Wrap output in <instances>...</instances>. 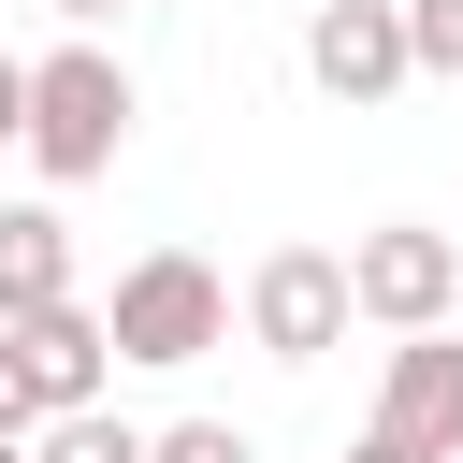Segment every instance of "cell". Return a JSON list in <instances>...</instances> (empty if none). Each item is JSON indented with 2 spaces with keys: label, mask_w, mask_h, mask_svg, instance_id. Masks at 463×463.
Here are the masks:
<instances>
[{
  "label": "cell",
  "mask_w": 463,
  "mask_h": 463,
  "mask_svg": "<svg viewBox=\"0 0 463 463\" xmlns=\"http://www.w3.org/2000/svg\"><path fill=\"white\" fill-rule=\"evenodd\" d=\"M376 434H405L420 463H463V347H449V333H405V347H391Z\"/></svg>",
  "instance_id": "cell-6"
},
{
  "label": "cell",
  "mask_w": 463,
  "mask_h": 463,
  "mask_svg": "<svg viewBox=\"0 0 463 463\" xmlns=\"http://www.w3.org/2000/svg\"><path fill=\"white\" fill-rule=\"evenodd\" d=\"M0 333H14L29 391H43V420L101 405V376H116V333H101V304H43V318H0Z\"/></svg>",
  "instance_id": "cell-7"
},
{
  "label": "cell",
  "mask_w": 463,
  "mask_h": 463,
  "mask_svg": "<svg viewBox=\"0 0 463 463\" xmlns=\"http://www.w3.org/2000/svg\"><path fill=\"white\" fill-rule=\"evenodd\" d=\"M101 333H116V362H203V347H232V289H217V260L145 246V260L116 275Z\"/></svg>",
  "instance_id": "cell-2"
},
{
  "label": "cell",
  "mask_w": 463,
  "mask_h": 463,
  "mask_svg": "<svg viewBox=\"0 0 463 463\" xmlns=\"http://www.w3.org/2000/svg\"><path fill=\"white\" fill-rule=\"evenodd\" d=\"M304 72H318L347 116L391 101V87L420 72V58H405V0H318V14H304Z\"/></svg>",
  "instance_id": "cell-5"
},
{
  "label": "cell",
  "mask_w": 463,
  "mask_h": 463,
  "mask_svg": "<svg viewBox=\"0 0 463 463\" xmlns=\"http://www.w3.org/2000/svg\"><path fill=\"white\" fill-rule=\"evenodd\" d=\"M58 14H72L87 43H101V29H116V14H145V0H58Z\"/></svg>",
  "instance_id": "cell-14"
},
{
  "label": "cell",
  "mask_w": 463,
  "mask_h": 463,
  "mask_svg": "<svg viewBox=\"0 0 463 463\" xmlns=\"http://www.w3.org/2000/svg\"><path fill=\"white\" fill-rule=\"evenodd\" d=\"M405 58L463 87V0H405Z\"/></svg>",
  "instance_id": "cell-10"
},
{
  "label": "cell",
  "mask_w": 463,
  "mask_h": 463,
  "mask_svg": "<svg viewBox=\"0 0 463 463\" xmlns=\"http://www.w3.org/2000/svg\"><path fill=\"white\" fill-rule=\"evenodd\" d=\"M72 304V217L58 203H0V318Z\"/></svg>",
  "instance_id": "cell-8"
},
{
  "label": "cell",
  "mask_w": 463,
  "mask_h": 463,
  "mask_svg": "<svg viewBox=\"0 0 463 463\" xmlns=\"http://www.w3.org/2000/svg\"><path fill=\"white\" fill-rule=\"evenodd\" d=\"M0 463H29V434H0Z\"/></svg>",
  "instance_id": "cell-16"
},
{
  "label": "cell",
  "mask_w": 463,
  "mask_h": 463,
  "mask_svg": "<svg viewBox=\"0 0 463 463\" xmlns=\"http://www.w3.org/2000/svg\"><path fill=\"white\" fill-rule=\"evenodd\" d=\"M347 318H362L347 246H275V260L246 275V333H260V362H318V347H347Z\"/></svg>",
  "instance_id": "cell-4"
},
{
  "label": "cell",
  "mask_w": 463,
  "mask_h": 463,
  "mask_svg": "<svg viewBox=\"0 0 463 463\" xmlns=\"http://www.w3.org/2000/svg\"><path fill=\"white\" fill-rule=\"evenodd\" d=\"M347 289H362L376 333H449V304H463V246L420 232V217H376V232L347 246Z\"/></svg>",
  "instance_id": "cell-3"
},
{
  "label": "cell",
  "mask_w": 463,
  "mask_h": 463,
  "mask_svg": "<svg viewBox=\"0 0 463 463\" xmlns=\"http://www.w3.org/2000/svg\"><path fill=\"white\" fill-rule=\"evenodd\" d=\"M130 72H116V43H58V58H29V174L43 188H87V174H116V145H130Z\"/></svg>",
  "instance_id": "cell-1"
},
{
  "label": "cell",
  "mask_w": 463,
  "mask_h": 463,
  "mask_svg": "<svg viewBox=\"0 0 463 463\" xmlns=\"http://www.w3.org/2000/svg\"><path fill=\"white\" fill-rule=\"evenodd\" d=\"M0 145H29V58L0 43Z\"/></svg>",
  "instance_id": "cell-13"
},
{
  "label": "cell",
  "mask_w": 463,
  "mask_h": 463,
  "mask_svg": "<svg viewBox=\"0 0 463 463\" xmlns=\"http://www.w3.org/2000/svg\"><path fill=\"white\" fill-rule=\"evenodd\" d=\"M0 434H43V391H29V362H14V333H0Z\"/></svg>",
  "instance_id": "cell-12"
},
{
  "label": "cell",
  "mask_w": 463,
  "mask_h": 463,
  "mask_svg": "<svg viewBox=\"0 0 463 463\" xmlns=\"http://www.w3.org/2000/svg\"><path fill=\"white\" fill-rule=\"evenodd\" d=\"M347 463H420V449H405V434H376V420H362V449H347Z\"/></svg>",
  "instance_id": "cell-15"
},
{
  "label": "cell",
  "mask_w": 463,
  "mask_h": 463,
  "mask_svg": "<svg viewBox=\"0 0 463 463\" xmlns=\"http://www.w3.org/2000/svg\"><path fill=\"white\" fill-rule=\"evenodd\" d=\"M29 463H145V434H130L116 405H72V420H43V434H29Z\"/></svg>",
  "instance_id": "cell-9"
},
{
  "label": "cell",
  "mask_w": 463,
  "mask_h": 463,
  "mask_svg": "<svg viewBox=\"0 0 463 463\" xmlns=\"http://www.w3.org/2000/svg\"><path fill=\"white\" fill-rule=\"evenodd\" d=\"M145 463H260L232 420H174V434H145Z\"/></svg>",
  "instance_id": "cell-11"
}]
</instances>
